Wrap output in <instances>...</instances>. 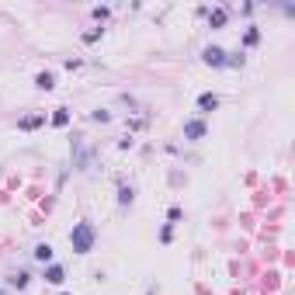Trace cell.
Returning a JSON list of instances; mask_svg holds the SVG:
<instances>
[{"instance_id":"obj_1","label":"cell","mask_w":295,"mask_h":295,"mask_svg":"<svg viewBox=\"0 0 295 295\" xmlns=\"http://www.w3.org/2000/svg\"><path fill=\"white\" fill-rule=\"evenodd\" d=\"M94 240H97V233H94V226H90L87 219L73 222V229H70V247H73V253H90V250H94Z\"/></svg>"},{"instance_id":"obj_2","label":"cell","mask_w":295,"mask_h":295,"mask_svg":"<svg viewBox=\"0 0 295 295\" xmlns=\"http://www.w3.org/2000/svg\"><path fill=\"white\" fill-rule=\"evenodd\" d=\"M202 59H205L209 66H226V59H229V52H226V49H219V45H209V49L202 52Z\"/></svg>"},{"instance_id":"obj_3","label":"cell","mask_w":295,"mask_h":295,"mask_svg":"<svg viewBox=\"0 0 295 295\" xmlns=\"http://www.w3.org/2000/svg\"><path fill=\"white\" fill-rule=\"evenodd\" d=\"M202 135H205V122H202V118H191V122H184V139L198 142Z\"/></svg>"},{"instance_id":"obj_4","label":"cell","mask_w":295,"mask_h":295,"mask_svg":"<svg viewBox=\"0 0 295 295\" xmlns=\"http://www.w3.org/2000/svg\"><path fill=\"white\" fill-rule=\"evenodd\" d=\"M45 281H49V285H63V281H66L63 264H49V267H45Z\"/></svg>"},{"instance_id":"obj_5","label":"cell","mask_w":295,"mask_h":295,"mask_svg":"<svg viewBox=\"0 0 295 295\" xmlns=\"http://www.w3.org/2000/svg\"><path fill=\"white\" fill-rule=\"evenodd\" d=\"M229 21V11L226 7H215V11H209V28H222Z\"/></svg>"},{"instance_id":"obj_6","label":"cell","mask_w":295,"mask_h":295,"mask_svg":"<svg viewBox=\"0 0 295 295\" xmlns=\"http://www.w3.org/2000/svg\"><path fill=\"white\" fill-rule=\"evenodd\" d=\"M198 108H202V111H215V108H219V97L205 90V94H198Z\"/></svg>"},{"instance_id":"obj_7","label":"cell","mask_w":295,"mask_h":295,"mask_svg":"<svg viewBox=\"0 0 295 295\" xmlns=\"http://www.w3.org/2000/svg\"><path fill=\"white\" fill-rule=\"evenodd\" d=\"M39 125H45V115H25V118L18 122V128H25V132H28V128H39Z\"/></svg>"},{"instance_id":"obj_8","label":"cell","mask_w":295,"mask_h":295,"mask_svg":"<svg viewBox=\"0 0 295 295\" xmlns=\"http://www.w3.org/2000/svg\"><path fill=\"white\" fill-rule=\"evenodd\" d=\"M35 87H39V90H52V87H56V77L45 70V73H39V77H35Z\"/></svg>"},{"instance_id":"obj_9","label":"cell","mask_w":295,"mask_h":295,"mask_svg":"<svg viewBox=\"0 0 295 295\" xmlns=\"http://www.w3.org/2000/svg\"><path fill=\"white\" fill-rule=\"evenodd\" d=\"M257 42H260V28H253V25H250V28L243 32V45H247V49H253Z\"/></svg>"},{"instance_id":"obj_10","label":"cell","mask_w":295,"mask_h":295,"mask_svg":"<svg viewBox=\"0 0 295 295\" xmlns=\"http://www.w3.org/2000/svg\"><path fill=\"white\" fill-rule=\"evenodd\" d=\"M35 260L52 264V247H49V243H39V247H35Z\"/></svg>"},{"instance_id":"obj_11","label":"cell","mask_w":295,"mask_h":295,"mask_svg":"<svg viewBox=\"0 0 295 295\" xmlns=\"http://www.w3.org/2000/svg\"><path fill=\"white\" fill-rule=\"evenodd\" d=\"M52 125H56V128L70 125V111H66V108H56V111H52Z\"/></svg>"},{"instance_id":"obj_12","label":"cell","mask_w":295,"mask_h":295,"mask_svg":"<svg viewBox=\"0 0 295 295\" xmlns=\"http://www.w3.org/2000/svg\"><path fill=\"white\" fill-rule=\"evenodd\" d=\"M132 202H135V191H132L128 184H122V188H118V205H132Z\"/></svg>"},{"instance_id":"obj_13","label":"cell","mask_w":295,"mask_h":295,"mask_svg":"<svg viewBox=\"0 0 295 295\" xmlns=\"http://www.w3.org/2000/svg\"><path fill=\"white\" fill-rule=\"evenodd\" d=\"M28 278H32L28 271H18V274H11V285L14 288H28Z\"/></svg>"},{"instance_id":"obj_14","label":"cell","mask_w":295,"mask_h":295,"mask_svg":"<svg viewBox=\"0 0 295 295\" xmlns=\"http://www.w3.org/2000/svg\"><path fill=\"white\" fill-rule=\"evenodd\" d=\"M101 35H104V28H94V32H87V35H84V42H87V45H90V42H97V39H101Z\"/></svg>"},{"instance_id":"obj_15","label":"cell","mask_w":295,"mask_h":295,"mask_svg":"<svg viewBox=\"0 0 295 295\" xmlns=\"http://www.w3.org/2000/svg\"><path fill=\"white\" fill-rule=\"evenodd\" d=\"M160 240L170 243V240H174V226H164V229H160Z\"/></svg>"}]
</instances>
